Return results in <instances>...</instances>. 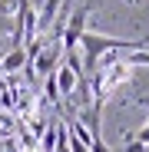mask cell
I'll return each mask as SVG.
<instances>
[{"label":"cell","mask_w":149,"mask_h":152,"mask_svg":"<svg viewBox=\"0 0 149 152\" xmlns=\"http://www.w3.org/2000/svg\"><path fill=\"white\" fill-rule=\"evenodd\" d=\"M43 4H46V0H30V7H33V10H40Z\"/></svg>","instance_id":"obj_12"},{"label":"cell","mask_w":149,"mask_h":152,"mask_svg":"<svg viewBox=\"0 0 149 152\" xmlns=\"http://www.w3.org/2000/svg\"><path fill=\"white\" fill-rule=\"evenodd\" d=\"M86 23H90V4H80V7H73L70 20H66V30H63V53H73V50L80 46V37L86 33Z\"/></svg>","instance_id":"obj_2"},{"label":"cell","mask_w":149,"mask_h":152,"mask_svg":"<svg viewBox=\"0 0 149 152\" xmlns=\"http://www.w3.org/2000/svg\"><path fill=\"white\" fill-rule=\"evenodd\" d=\"M53 152H70V136H66V126L60 122V132H57V149Z\"/></svg>","instance_id":"obj_9"},{"label":"cell","mask_w":149,"mask_h":152,"mask_svg":"<svg viewBox=\"0 0 149 152\" xmlns=\"http://www.w3.org/2000/svg\"><path fill=\"white\" fill-rule=\"evenodd\" d=\"M139 46H142V50H146V46H149V37H142V40H139Z\"/></svg>","instance_id":"obj_13"},{"label":"cell","mask_w":149,"mask_h":152,"mask_svg":"<svg viewBox=\"0 0 149 152\" xmlns=\"http://www.w3.org/2000/svg\"><path fill=\"white\" fill-rule=\"evenodd\" d=\"M123 63H126V66H149V50H133Z\"/></svg>","instance_id":"obj_7"},{"label":"cell","mask_w":149,"mask_h":152,"mask_svg":"<svg viewBox=\"0 0 149 152\" xmlns=\"http://www.w3.org/2000/svg\"><path fill=\"white\" fill-rule=\"evenodd\" d=\"M4 152H20V149H17V142H13V139H7V142H4Z\"/></svg>","instance_id":"obj_11"},{"label":"cell","mask_w":149,"mask_h":152,"mask_svg":"<svg viewBox=\"0 0 149 152\" xmlns=\"http://www.w3.org/2000/svg\"><path fill=\"white\" fill-rule=\"evenodd\" d=\"M133 139H136V142H142V145H149V122L142 126L139 132H133Z\"/></svg>","instance_id":"obj_10"},{"label":"cell","mask_w":149,"mask_h":152,"mask_svg":"<svg viewBox=\"0 0 149 152\" xmlns=\"http://www.w3.org/2000/svg\"><path fill=\"white\" fill-rule=\"evenodd\" d=\"M80 46H83V73H93L96 69V60L109 53V50H142L139 40H123V37H106V33H96V30H86L80 37Z\"/></svg>","instance_id":"obj_1"},{"label":"cell","mask_w":149,"mask_h":152,"mask_svg":"<svg viewBox=\"0 0 149 152\" xmlns=\"http://www.w3.org/2000/svg\"><path fill=\"white\" fill-rule=\"evenodd\" d=\"M43 93H46V103H53V106L63 103V96H60V89H57V80H53V76H43Z\"/></svg>","instance_id":"obj_6"},{"label":"cell","mask_w":149,"mask_h":152,"mask_svg":"<svg viewBox=\"0 0 149 152\" xmlns=\"http://www.w3.org/2000/svg\"><path fill=\"white\" fill-rule=\"evenodd\" d=\"M57 132H60V122H50L43 136H40V152H53L57 149Z\"/></svg>","instance_id":"obj_5"},{"label":"cell","mask_w":149,"mask_h":152,"mask_svg":"<svg viewBox=\"0 0 149 152\" xmlns=\"http://www.w3.org/2000/svg\"><path fill=\"white\" fill-rule=\"evenodd\" d=\"M123 142H126V145H123V152H146V149H149V145H142V142H136L129 129L123 132Z\"/></svg>","instance_id":"obj_8"},{"label":"cell","mask_w":149,"mask_h":152,"mask_svg":"<svg viewBox=\"0 0 149 152\" xmlns=\"http://www.w3.org/2000/svg\"><path fill=\"white\" fill-rule=\"evenodd\" d=\"M27 66V53H23V46H10L4 50V60H0V76H13Z\"/></svg>","instance_id":"obj_3"},{"label":"cell","mask_w":149,"mask_h":152,"mask_svg":"<svg viewBox=\"0 0 149 152\" xmlns=\"http://www.w3.org/2000/svg\"><path fill=\"white\" fill-rule=\"evenodd\" d=\"M53 80H57V89H60V96H63V99H70L73 93H76V83H80V76L73 73L66 63H60V66H57V73H53Z\"/></svg>","instance_id":"obj_4"}]
</instances>
